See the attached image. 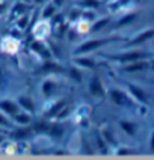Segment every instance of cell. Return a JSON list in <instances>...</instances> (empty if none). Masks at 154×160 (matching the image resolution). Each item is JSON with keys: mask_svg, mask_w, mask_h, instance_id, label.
<instances>
[{"mask_svg": "<svg viewBox=\"0 0 154 160\" xmlns=\"http://www.w3.org/2000/svg\"><path fill=\"white\" fill-rule=\"evenodd\" d=\"M89 91L92 95H97V97H101V95H103V86H101V82L98 80V77H94V79L91 80Z\"/></svg>", "mask_w": 154, "mask_h": 160, "instance_id": "1", "label": "cell"}, {"mask_svg": "<svg viewBox=\"0 0 154 160\" xmlns=\"http://www.w3.org/2000/svg\"><path fill=\"white\" fill-rule=\"evenodd\" d=\"M145 56H147V53H142V52H133V53L122 54V56H119V58L117 56V61L119 59V61L128 62V61H137V59H142V58H145Z\"/></svg>", "mask_w": 154, "mask_h": 160, "instance_id": "2", "label": "cell"}, {"mask_svg": "<svg viewBox=\"0 0 154 160\" xmlns=\"http://www.w3.org/2000/svg\"><path fill=\"white\" fill-rule=\"evenodd\" d=\"M128 89H130V92L135 95L137 100H141V101H144V103H147L148 101V97H147V94H145L142 89L136 88V86H128Z\"/></svg>", "mask_w": 154, "mask_h": 160, "instance_id": "3", "label": "cell"}, {"mask_svg": "<svg viewBox=\"0 0 154 160\" xmlns=\"http://www.w3.org/2000/svg\"><path fill=\"white\" fill-rule=\"evenodd\" d=\"M110 95H112V98H113V101H115L117 104H119V106H122V104H126L127 103V97L122 94V92H119V91H112Z\"/></svg>", "mask_w": 154, "mask_h": 160, "instance_id": "4", "label": "cell"}, {"mask_svg": "<svg viewBox=\"0 0 154 160\" xmlns=\"http://www.w3.org/2000/svg\"><path fill=\"white\" fill-rule=\"evenodd\" d=\"M147 67H148V63L147 62H139V63H135V65H128V67H126V71H128V72L144 71Z\"/></svg>", "mask_w": 154, "mask_h": 160, "instance_id": "5", "label": "cell"}, {"mask_svg": "<svg viewBox=\"0 0 154 160\" xmlns=\"http://www.w3.org/2000/svg\"><path fill=\"white\" fill-rule=\"evenodd\" d=\"M0 107H2L5 112H9V113H17V106H15L14 103L3 101V103H0Z\"/></svg>", "mask_w": 154, "mask_h": 160, "instance_id": "6", "label": "cell"}, {"mask_svg": "<svg viewBox=\"0 0 154 160\" xmlns=\"http://www.w3.org/2000/svg\"><path fill=\"white\" fill-rule=\"evenodd\" d=\"M77 63L79 65H83V67H95V61H89V59H86V58H82V59H77Z\"/></svg>", "mask_w": 154, "mask_h": 160, "instance_id": "7", "label": "cell"}, {"mask_svg": "<svg viewBox=\"0 0 154 160\" xmlns=\"http://www.w3.org/2000/svg\"><path fill=\"white\" fill-rule=\"evenodd\" d=\"M20 104H21V106H26V109H29V110H33V104H32L30 100L26 97L20 98Z\"/></svg>", "mask_w": 154, "mask_h": 160, "instance_id": "8", "label": "cell"}, {"mask_svg": "<svg viewBox=\"0 0 154 160\" xmlns=\"http://www.w3.org/2000/svg\"><path fill=\"white\" fill-rule=\"evenodd\" d=\"M106 24H107V18H103V20L97 21V24H94V26H92V30H95V32H97V30H100L101 27H104Z\"/></svg>", "mask_w": 154, "mask_h": 160, "instance_id": "9", "label": "cell"}, {"mask_svg": "<svg viewBox=\"0 0 154 160\" xmlns=\"http://www.w3.org/2000/svg\"><path fill=\"white\" fill-rule=\"evenodd\" d=\"M15 121H17L18 124H27V122H29V116L27 115H17V119H15Z\"/></svg>", "mask_w": 154, "mask_h": 160, "instance_id": "10", "label": "cell"}, {"mask_svg": "<svg viewBox=\"0 0 154 160\" xmlns=\"http://www.w3.org/2000/svg\"><path fill=\"white\" fill-rule=\"evenodd\" d=\"M122 127L127 130V133H133V125H132V124L128 125L127 122H122Z\"/></svg>", "mask_w": 154, "mask_h": 160, "instance_id": "11", "label": "cell"}, {"mask_svg": "<svg viewBox=\"0 0 154 160\" xmlns=\"http://www.w3.org/2000/svg\"><path fill=\"white\" fill-rule=\"evenodd\" d=\"M0 124L2 125H8V121H5V118H3L2 115H0Z\"/></svg>", "mask_w": 154, "mask_h": 160, "instance_id": "12", "label": "cell"}]
</instances>
